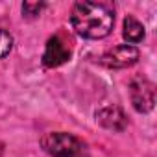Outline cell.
I'll return each mask as SVG.
<instances>
[{"label": "cell", "instance_id": "cell-2", "mask_svg": "<svg viewBox=\"0 0 157 157\" xmlns=\"http://www.w3.org/2000/svg\"><path fill=\"white\" fill-rule=\"evenodd\" d=\"M43 150L52 157H83L85 144L65 131H50L41 137Z\"/></svg>", "mask_w": 157, "mask_h": 157}, {"label": "cell", "instance_id": "cell-8", "mask_svg": "<svg viewBox=\"0 0 157 157\" xmlns=\"http://www.w3.org/2000/svg\"><path fill=\"white\" fill-rule=\"evenodd\" d=\"M13 48V37L10 32H6L4 28H0V59L6 57Z\"/></svg>", "mask_w": 157, "mask_h": 157}, {"label": "cell", "instance_id": "cell-5", "mask_svg": "<svg viewBox=\"0 0 157 157\" xmlns=\"http://www.w3.org/2000/svg\"><path fill=\"white\" fill-rule=\"evenodd\" d=\"M68 59H70V48L67 46V43L59 35L50 37L46 41V46H44L43 65L48 67V68H56V67L65 65Z\"/></svg>", "mask_w": 157, "mask_h": 157}, {"label": "cell", "instance_id": "cell-6", "mask_svg": "<svg viewBox=\"0 0 157 157\" xmlns=\"http://www.w3.org/2000/svg\"><path fill=\"white\" fill-rule=\"evenodd\" d=\"M96 122L109 131H124L128 128V117L118 105H105L96 111Z\"/></svg>", "mask_w": 157, "mask_h": 157}, {"label": "cell", "instance_id": "cell-7", "mask_svg": "<svg viewBox=\"0 0 157 157\" xmlns=\"http://www.w3.org/2000/svg\"><path fill=\"white\" fill-rule=\"evenodd\" d=\"M122 35H124V39H126L128 43L137 44V43H140V41L144 39L146 32H144V26H142L135 17L128 15V17L124 19V32H122Z\"/></svg>", "mask_w": 157, "mask_h": 157}, {"label": "cell", "instance_id": "cell-4", "mask_svg": "<svg viewBox=\"0 0 157 157\" xmlns=\"http://www.w3.org/2000/svg\"><path fill=\"white\" fill-rule=\"evenodd\" d=\"M139 48L133 46V44H120V46H115L111 50H107L100 59L98 63L107 67V68H128L131 65H135L139 61Z\"/></svg>", "mask_w": 157, "mask_h": 157}, {"label": "cell", "instance_id": "cell-10", "mask_svg": "<svg viewBox=\"0 0 157 157\" xmlns=\"http://www.w3.org/2000/svg\"><path fill=\"white\" fill-rule=\"evenodd\" d=\"M2 153H4V144L0 142V155H2Z\"/></svg>", "mask_w": 157, "mask_h": 157}, {"label": "cell", "instance_id": "cell-9", "mask_svg": "<svg viewBox=\"0 0 157 157\" xmlns=\"http://www.w3.org/2000/svg\"><path fill=\"white\" fill-rule=\"evenodd\" d=\"M44 8V2H24L22 4V15L26 19H35Z\"/></svg>", "mask_w": 157, "mask_h": 157}, {"label": "cell", "instance_id": "cell-3", "mask_svg": "<svg viewBox=\"0 0 157 157\" xmlns=\"http://www.w3.org/2000/svg\"><path fill=\"white\" fill-rule=\"evenodd\" d=\"M129 96L135 111L150 113L155 105V85L144 76H135L129 82Z\"/></svg>", "mask_w": 157, "mask_h": 157}, {"label": "cell", "instance_id": "cell-1", "mask_svg": "<svg viewBox=\"0 0 157 157\" xmlns=\"http://www.w3.org/2000/svg\"><path fill=\"white\" fill-rule=\"evenodd\" d=\"M70 24L85 39H104L115 26V6L111 2H78L70 13Z\"/></svg>", "mask_w": 157, "mask_h": 157}]
</instances>
